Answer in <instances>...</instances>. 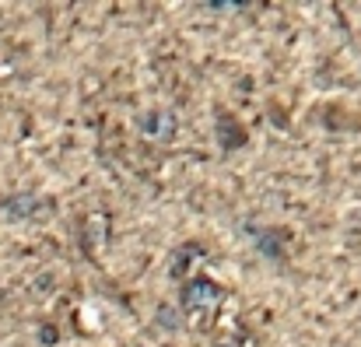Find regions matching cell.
I'll return each instance as SVG.
<instances>
[{
	"instance_id": "obj_1",
	"label": "cell",
	"mask_w": 361,
	"mask_h": 347,
	"mask_svg": "<svg viewBox=\"0 0 361 347\" xmlns=\"http://www.w3.org/2000/svg\"><path fill=\"white\" fill-rule=\"evenodd\" d=\"M225 298H228V291L207 274H190V281L179 284V309L190 319H200L204 327H207V319L218 312V305Z\"/></svg>"
},
{
	"instance_id": "obj_2",
	"label": "cell",
	"mask_w": 361,
	"mask_h": 347,
	"mask_svg": "<svg viewBox=\"0 0 361 347\" xmlns=\"http://www.w3.org/2000/svg\"><path fill=\"white\" fill-rule=\"evenodd\" d=\"M197 260H207V245H204V242L190 238V242L176 245V252H172V260H169V277L179 281V284L190 281V267H193Z\"/></svg>"
},
{
	"instance_id": "obj_3",
	"label": "cell",
	"mask_w": 361,
	"mask_h": 347,
	"mask_svg": "<svg viewBox=\"0 0 361 347\" xmlns=\"http://www.w3.org/2000/svg\"><path fill=\"white\" fill-rule=\"evenodd\" d=\"M49 204H46V197H39V193H14V197H7L4 204H0V211L11 218V221H28V218H35V214H42Z\"/></svg>"
},
{
	"instance_id": "obj_4",
	"label": "cell",
	"mask_w": 361,
	"mask_h": 347,
	"mask_svg": "<svg viewBox=\"0 0 361 347\" xmlns=\"http://www.w3.org/2000/svg\"><path fill=\"white\" fill-rule=\"evenodd\" d=\"M214 133H218V140H221L225 151H235V147H242V144L249 140V130L242 126V119L235 113H218Z\"/></svg>"
},
{
	"instance_id": "obj_5",
	"label": "cell",
	"mask_w": 361,
	"mask_h": 347,
	"mask_svg": "<svg viewBox=\"0 0 361 347\" xmlns=\"http://www.w3.org/2000/svg\"><path fill=\"white\" fill-rule=\"evenodd\" d=\"M252 242L267 260H284V252H288V231L284 229H270V225L252 229Z\"/></svg>"
},
{
	"instance_id": "obj_6",
	"label": "cell",
	"mask_w": 361,
	"mask_h": 347,
	"mask_svg": "<svg viewBox=\"0 0 361 347\" xmlns=\"http://www.w3.org/2000/svg\"><path fill=\"white\" fill-rule=\"evenodd\" d=\"M176 116L172 113H165V109H154V113H147L144 119H140V130L144 133H151L154 140H169L172 133H176Z\"/></svg>"
},
{
	"instance_id": "obj_7",
	"label": "cell",
	"mask_w": 361,
	"mask_h": 347,
	"mask_svg": "<svg viewBox=\"0 0 361 347\" xmlns=\"http://www.w3.org/2000/svg\"><path fill=\"white\" fill-rule=\"evenodd\" d=\"M214 347H259V344H256V337L242 334V337H232V341H221V344H214Z\"/></svg>"
}]
</instances>
